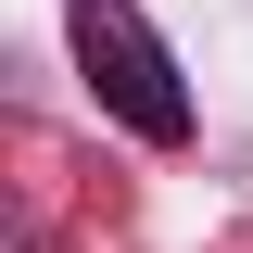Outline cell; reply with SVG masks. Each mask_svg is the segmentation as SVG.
Masks as SVG:
<instances>
[{
    "label": "cell",
    "mask_w": 253,
    "mask_h": 253,
    "mask_svg": "<svg viewBox=\"0 0 253 253\" xmlns=\"http://www.w3.org/2000/svg\"><path fill=\"white\" fill-rule=\"evenodd\" d=\"M63 38L89 63V101L126 139H152V152L190 139V89H177V63H165V38L139 26V0H63Z\"/></svg>",
    "instance_id": "1"
}]
</instances>
